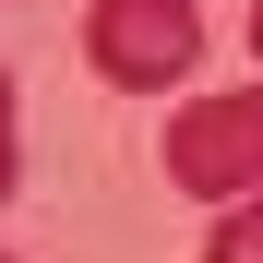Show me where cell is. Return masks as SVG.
Returning <instances> with one entry per match:
<instances>
[{
  "instance_id": "cell-1",
  "label": "cell",
  "mask_w": 263,
  "mask_h": 263,
  "mask_svg": "<svg viewBox=\"0 0 263 263\" xmlns=\"http://www.w3.org/2000/svg\"><path fill=\"white\" fill-rule=\"evenodd\" d=\"M167 180L192 203H263V84L203 96V108L167 120Z\"/></svg>"
},
{
  "instance_id": "cell-2",
  "label": "cell",
  "mask_w": 263,
  "mask_h": 263,
  "mask_svg": "<svg viewBox=\"0 0 263 263\" xmlns=\"http://www.w3.org/2000/svg\"><path fill=\"white\" fill-rule=\"evenodd\" d=\"M84 60H96L120 96H156L203 60V12L192 0H84Z\"/></svg>"
},
{
  "instance_id": "cell-3",
  "label": "cell",
  "mask_w": 263,
  "mask_h": 263,
  "mask_svg": "<svg viewBox=\"0 0 263 263\" xmlns=\"http://www.w3.org/2000/svg\"><path fill=\"white\" fill-rule=\"evenodd\" d=\"M203 263H263V203H228L203 228Z\"/></svg>"
},
{
  "instance_id": "cell-4",
  "label": "cell",
  "mask_w": 263,
  "mask_h": 263,
  "mask_svg": "<svg viewBox=\"0 0 263 263\" xmlns=\"http://www.w3.org/2000/svg\"><path fill=\"white\" fill-rule=\"evenodd\" d=\"M12 180H24V120H12V72H0V203H12Z\"/></svg>"
},
{
  "instance_id": "cell-5",
  "label": "cell",
  "mask_w": 263,
  "mask_h": 263,
  "mask_svg": "<svg viewBox=\"0 0 263 263\" xmlns=\"http://www.w3.org/2000/svg\"><path fill=\"white\" fill-rule=\"evenodd\" d=\"M251 60H263V0H251Z\"/></svg>"
},
{
  "instance_id": "cell-6",
  "label": "cell",
  "mask_w": 263,
  "mask_h": 263,
  "mask_svg": "<svg viewBox=\"0 0 263 263\" xmlns=\"http://www.w3.org/2000/svg\"><path fill=\"white\" fill-rule=\"evenodd\" d=\"M0 263H12V251H0Z\"/></svg>"
}]
</instances>
